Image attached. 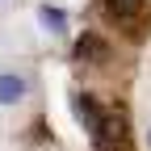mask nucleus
<instances>
[{
	"instance_id": "nucleus-5",
	"label": "nucleus",
	"mask_w": 151,
	"mask_h": 151,
	"mask_svg": "<svg viewBox=\"0 0 151 151\" xmlns=\"http://www.w3.org/2000/svg\"><path fill=\"white\" fill-rule=\"evenodd\" d=\"M34 17H38V29L50 34V38H67V34H71V17H67L63 4H50V0H42V4L34 9Z\"/></svg>"
},
{
	"instance_id": "nucleus-2",
	"label": "nucleus",
	"mask_w": 151,
	"mask_h": 151,
	"mask_svg": "<svg viewBox=\"0 0 151 151\" xmlns=\"http://www.w3.org/2000/svg\"><path fill=\"white\" fill-rule=\"evenodd\" d=\"M92 13L105 29H113L130 46L147 42L151 34V0H92Z\"/></svg>"
},
{
	"instance_id": "nucleus-4",
	"label": "nucleus",
	"mask_w": 151,
	"mask_h": 151,
	"mask_svg": "<svg viewBox=\"0 0 151 151\" xmlns=\"http://www.w3.org/2000/svg\"><path fill=\"white\" fill-rule=\"evenodd\" d=\"M71 63L84 67V71H105L113 63V42L101 29H84L71 38Z\"/></svg>"
},
{
	"instance_id": "nucleus-6",
	"label": "nucleus",
	"mask_w": 151,
	"mask_h": 151,
	"mask_svg": "<svg viewBox=\"0 0 151 151\" xmlns=\"http://www.w3.org/2000/svg\"><path fill=\"white\" fill-rule=\"evenodd\" d=\"M143 147L151 151V122H147V130H143Z\"/></svg>"
},
{
	"instance_id": "nucleus-3",
	"label": "nucleus",
	"mask_w": 151,
	"mask_h": 151,
	"mask_svg": "<svg viewBox=\"0 0 151 151\" xmlns=\"http://www.w3.org/2000/svg\"><path fill=\"white\" fill-rule=\"evenodd\" d=\"M34 101V76L25 63H13V59H0V109L17 113Z\"/></svg>"
},
{
	"instance_id": "nucleus-1",
	"label": "nucleus",
	"mask_w": 151,
	"mask_h": 151,
	"mask_svg": "<svg viewBox=\"0 0 151 151\" xmlns=\"http://www.w3.org/2000/svg\"><path fill=\"white\" fill-rule=\"evenodd\" d=\"M67 109L80 134L88 139V151H139V134H134L126 101H105L92 88H71Z\"/></svg>"
},
{
	"instance_id": "nucleus-7",
	"label": "nucleus",
	"mask_w": 151,
	"mask_h": 151,
	"mask_svg": "<svg viewBox=\"0 0 151 151\" xmlns=\"http://www.w3.org/2000/svg\"><path fill=\"white\" fill-rule=\"evenodd\" d=\"M0 4H4V0H0Z\"/></svg>"
}]
</instances>
